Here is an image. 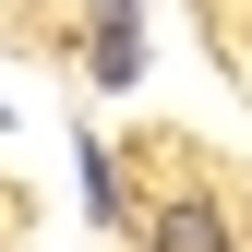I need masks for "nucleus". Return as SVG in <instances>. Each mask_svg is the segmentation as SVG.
Wrapping results in <instances>:
<instances>
[{"label":"nucleus","instance_id":"f257e3e1","mask_svg":"<svg viewBox=\"0 0 252 252\" xmlns=\"http://www.w3.org/2000/svg\"><path fill=\"white\" fill-rule=\"evenodd\" d=\"M144 252H240V216L216 204V192H180V204H156Z\"/></svg>","mask_w":252,"mask_h":252},{"label":"nucleus","instance_id":"f03ea898","mask_svg":"<svg viewBox=\"0 0 252 252\" xmlns=\"http://www.w3.org/2000/svg\"><path fill=\"white\" fill-rule=\"evenodd\" d=\"M132 12H144V0H96V84H132V60H144Z\"/></svg>","mask_w":252,"mask_h":252}]
</instances>
